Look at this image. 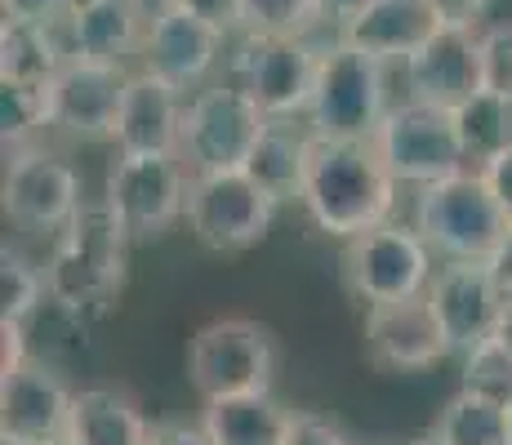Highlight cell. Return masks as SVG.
I'll list each match as a JSON object with an SVG mask.
<instances>
[{
    "mask_svg": "<svg viewBox=\"0 0 512 445\" xmlns=\"http://www.w3.org/2000/svg\"><path fill=\"white\" fill-rule=\"evenodd\" d=\"M67 45L58 23H23L5 18L0 23V81L49 85V76L63 67Z\"/></svg>",
    "mask_w": 512,
    "mask_h": 445,
    "instance_id": "cell-25",
    "label": "cell"
},
{
    "mask_svg": "<svg viewBox=\"0 0 512 445\" xmlns=\"http://www.w3.org/2000/svg\"><path fill=\"white\" fill-rule=\"evenodd\" d=\"M179 9H187V14L205 18L210 27H219L223 36L241 32V0H174Z\"/></svg>",
    "mask_w": 512,
    "mask_h": 445,
    "instance_id": "cell-34",
    "label": "cell"
},
{
    "mask_svg": "<svg viewBox=\"0 0 512 445\" xmlns=\"http://www.w3.org/2000/svg\"><path fill=\"white\" fill-rule=\"evenodd\" d=\"M508 432H512V401H508Z\"/></svg>",
    "mask_w": 512,
    "mask_h": 445,
    "instance_id": "cell-47",
    "label": "cell"
},
{
    "mask_svg": "<svg viewBox=\"0 0 512 445\" xmlns=\"http://www.w3.org/2000/svg\"><path fill=\"white\" fill-rule=\"evenodd\" d=\"M72 397L76 392L49 365L27 356L23 365L0 374V437L23 445L63 437L67 419H72Z\"/></svg>",
    "mask_w": 512,
    "mask_h": 445,
    "instance_id": "cell-18",
    "label": "cell"
},
{
    "mask_svg": "<svg viewBox=\"0 0 512 445\" xmlns=\"http://www.w3.org/2000/svg\"><path fill=\"white\" fill-rule=\"evenodd\" d=\"M317 5L312 0H241L245 36H312Z\"/></svg>",
    "mask_w": 512,
    "mask_h": 445,
    "instance_id": "cell-30",
    "label": "cell"
},
{
    "mask_svg": "<svg viewBox=\"0 0 512 445\" xmlns=\"http://www.w3.org/2000/svg\"><path fill=\"white\" fill-rule=\"evenodd\" d=\"M0 445H23V441H9V437H0Z\"/></svg>",
    "mask_w": 512,
    "mask_h": 445,
    "instance_id": "cell-46",
    "label": "cell"
},
{
    "mask_svg": "<svg viewBox=\"0 0 512 445\" xmlns=\"http://www.w3.org/2000/svg\"><path fill=\"white\" fill-rule=\"evenodd\" d=\"M187 183L192 170L179 152H121L107 174L103 205L130 241H156L187 214Z\"/></svg>",
    "mask_w": 512,
    "mask_h": 445,
    "instance_id": "cell-9",
    "label": "cell"
},
{
    "mask_svg": "<svg viewBox=\"0 0 512 445\" xmlns=\"http://www.w3.org/2000/svg\"><path fill=\"white\" fill-rule=\"evenodd\" d=\"M490 267V276H495V285H499V294H504V303H512V227H508V236L495 245V254L486 259Z\"/></svg>",
    "mask_w": 512,
    "mask_h": 445,
    "instance_id": "cell-41",
    "label": "cell"
},
{
    "mask_svg": "<svg viewBox=\"0 0 512 445\" xmlns=\"http://www.w3.org/2000/svg\"><path fill=\"white\" fill-rule=\"evenodd\" d=\"M152 428L143 405L121 388H81L72 397L67 437L76 445H152Z\"/></svg>",
    "mask_w": 512,
    "mask_h": 445,
    "instance_id": "cell-23",
    "label": "cell"
},
{
    "mask_svg": "<svg viewBox=\"0 0 512 445\" xmlns=\"http://www.w3.org/2000/svg\"><path fill=\"white\" fill-rule=\"evenodd\" d=\"M459 388L481 392L490 401H512V352L490 334L477 348L464 352V374H459Z\"/></svg>",
    "mask_w": 512,
    "mask_h": 445,
    "instance_id": "cell-31",
    "label": "cell"
},
{
    "mask_svg": "<svg viewBox=\"0 0 512 445\" xmlns=\"http://www.w3.org/2000/svg\"><path fill=\"white\" fill-rule=\"evenodd\" d=\"M495 339L512 352V303H504V316H499V325H495Z\"/></svg>",
    "mask_w": 512,
    "mask_h": 445,
    "instance_id": "cell-42",
    "label": "cell"
},
{
    "mask_svg": "<svg viewBox=\"0 0 512 445\" xmlns=\"http://www.w3.org/2000/svg\"><path fill=\"white\" fill-rule=\"evenodd\" d=\"M374 147L383 152L401 187H428L468 165L450 107H432L419 98H401L388 107L379 134H374Z\"/></svg>",
    "mask_w": 512,
    "mask_h": 445,
    "instance_id": "cell-11",
    "label": "cell"
},
{
    "mask_svg": "<svg viewBox=\"0 0 512 445\" xmlns=\"http://www.w3.org/2000/svg\"><path fill=\"white\" fill-rule=\"evenodd\" d=\"M428 299L437 308L441 325H446L450 348L459 356L477 348L481 339H490L499 316H504V294H499L486 259H441L437 272H432Z\"/></svg>",
    "mask_w": 512,
    "mask_h": 445,
    "instance_id": "cell-16",
    "label": "cell"
},
{
    "mask_svg": "<svg viewBox=\"0 0 512 445\" xmlns=\"http://www.w3.org/2000/svg\"><path fill=\"white\" fill-rule=\"evenodd\" d=\"M201 423L219 445H285L294 410H285L272 392H250V397L205 401Z\"/></svg>",
    "mask_w": 512,
    "mask_h": 445,
    "instance_id": "cell-24",
    "label": "cell"
},
{
    "mask_svg": "<svg viewBox=\"0 0 512 445\" xmlns=\"http://www.w3.org/2000/svg\"><path fill=\"white\" fill-rule=\"evenodd\" d=\"M152 445H219L205 423H156Z\"/></svg>",
    "mask_w": 512,
    "mask_h": 445,
    "instance_id": "cell-38",
    "label": "cell"
},
{
    "mask_svg": "<svg viewBox=\"0 0 512 445\" xmlns=\"http://www.w3.org/2000/svg\"><path fill=\"white\" fill-rule=\"evenodd\" d=\"M183 107H187L183 89L143 72V67L130 72L121 116H116V130H112L116 152H179Z\"/></svg>",
    "mask_w": 512,
    "mask_h": 445,
    "instance_id": "cell-19",
    "label": "cell"
},
{
    "mask_svg": "<svg viewBox=\"0 0 512 445\" xmlns=\"http://www.w3.org/2000/svg\"><path fill=\"white\" fill-rule=\"evenodd\" d=\"M268 112L254 103V94L236 76L210 81L187 94L179 156L192 174L205 170H241L259 143Z\"/></svg>",
    "mask_w": 512,
    "mask_h": 445,
    "instance_id": "cell-4",
    "label": "cell"
},
{
    "mask_svg": "<svg viewBox=\"0 0 512 445\" xmlns=\"http://www.w3.org/2000/svg\"><path fill=\"white\" fill-rule=\"evenodd\" d=\"M187 379L201 401L272 392L277 383V343L250 316H219L187 343Z\"/></svg>",
    "mask_w": 512,
    "mask_h": 445,
    "instance_id": "cell-5",
    "label": "cell"
},
{
    "mask_svg": "<svg viewBox=\"0 0 512 445\" xmlns=\"http://www.w3.org/2000/svg\"><path fill=\"white\" fill-rule=\"evenodd\" d=\"M147 23L152 18H147L143 0H76L72 14L58 23V32H63L67 54L125 63L143 49Z\"/></svg>",
    "mask_w": 512,
    "mask_h": 445,
    "instance_id": "cell-20",
    "label": "cell"
},
{
    "mask_svg": "<svg viewBox=\"0 0 512 445\" xmlns=\"http://www.w3.org/2000/svg\"><path fill=\"white\" fill-rule=\"evenodd\" d=\"M450 116H455V130H459V143H464L468 165H477V170L512 143V98H504V94L477 89V94H468L459 107H450Z\"/></svg>",
    "mask_w": 512,
    "mask_h": 445,
    "instance_id": "cell-26",
    "label": "cell"
},
{
    "mask_svg": "<svg viewBox=\"0 0 512 445\" xmlns=\"http://www.w3.org/2000/svg\"><path fill=\"white\" fill-rule=\"evenodd\" d=\"M481 89L512 98V23L481 27Z\"/></svg>",
    "mask_w": 512,
    "mask_h": 445,
    "instance_id": "cell-32",
    "label": "cell"
},
{
    "mask_svg": "<svg viewBox=\"0 0 512 445\" xmlns=\"http://www.w3.org/2000/svg\"><path fill=\"white\" fill-rule=\"evenodd\" d=\"M437 27L432 0H366V9L343 27V41L383 63H406Z\"/></svg>",
    "mask_w": 512,
    "mask_h": 445,
    "instance_id": "cell-21",
    "label": "cell"
},
{
    "mask_svg": "<svg viewBox=\"0 0 512 445\" xmlns=\"http://www.w3.org/2000/svg\"><path fill=\"white\" fill-rule=\"evenodd\" d=\"M125 259H130V232L116 223V214L103 201L81 205V214L54 236L49 250V303L76 321L103 316L125 290Z\"/></svg>",
    "mask_w": 512,
    "mask_h": 445,
    "instance_id": "cell-2",
    "label": "cell"
},
{
    "mask_svg": "<svg viewBox=\"0 0 512 445\" xmlns=\"http://www.w3.org/2000/svg\"><path fill=\"white\" fill-rule=\"evenodd\" d=\"M321 54L312 36H245L232 58V76L254 94V103L272 121H308L312 94H317Z\"/></svg>",
    "mask_w": 512,
    "mask_h": 445,
    "instance_id": "cell-10",
    "label": "cell"
},
{
    "mask_svg": "<svg viewBox=\"0 0 512 445\" xmlns=\"http://www.w3.org/2000/svg\"><path fill=\"white\" fill-rule=\"evenodd\" d=\"M410 223L428 236L437 259H490L495 245L508 236V219L477 165L415 187V219Z\"/></svg>",
    "mask_w": 512,
    "mask_h": 445,
    "instance_id": "cell-3",
    "label": "cell"
},
{
    "mask_svg": "<svg viewBox=\"0 0 512 445\" xmlns=\"http://www.w3.org/2000/svg\"><path fill=\"white\" fill-rule=\"evenodd\" d=\"M49 299V281L41 267H32L23 254L0 259V321H32L36 308Z\"/></svg>",
    "mask_w": 512,
    "mask_h": 445,
    "instance_id": "cell-29",
    "label": "cell"
},
{
    "mask_svg": "<svg viewBox=\"0 0 512 445\" xmlns=\"http://www.w3.org/2000/svg\"><path fill=\"white\" fill-rule=\"evenodd\" d=\"M45 445H76L72 437H67V432H63V437H54V441H45Z\"/></svg>",
    "mask_w": 512,
    "mask_h": 445,
    "instance_id": "cell-45",
    "label": "cell"
},
{
    "mask_svg": "<svg viewBox=\"0 0 512 445\" xmlns=\"http://www.w3.org/2000/svg\"><path fill=\"white\" fill-rule=\"evenodd\" d=\"M130 85V67L107 63V58H81L67 54L63 67L49 76V130L76 138V143H112L121 98Z\"/></svg>",
    "mask_w": 512,
    "mask_h": 445,
    "instance_id": "cell-13",
    "label": "cell"
},
{
    "mask_svg": "<svg viewBox=\"0 0 512 445\" xmlns=\"http://www.w3.org/2000/svg\"><path fill=\"white\" fill-rule=\"evenodd\" d=\"M170 5H174V0H143L147 18H156V14H161V9H170Z\"/></svg>",
    "mask_w": 512,
    "mask_h": 445,
    "instance_id": "cell-43",
    "label": "cell"
},
{
    "mask_svg": "<svg viewBox=\"0 0 512 445\" xmlns=\"http://www.w3.org/2000/svg\"><path fill=\"white\" fill-rule=\"evenodd\" d=\"M281 205L245 170H205L187 183V232L210 254H245L268 236Z\"/></svg>",
    "mask_w": 512,
    "mask_h": 445,
    "instance_id": "cell-8",
    "label": "cell"
},
{
    "mask_svg": "<svg viewBox=\"0 0 512 445\" xmlns=\"http://www.w3.org/2000/svg\"><path fill=\"white\" fill-rule=\"evenodd\" d=\"M285 445H361V441H352L339 423L321 419V414H294V428Z\"/></svg>",
    "mask_w": 512,
    "mask_h": 445,
    "instance_id": "cell-33",
    "label": "cell"
},
{
    "mask_svg": "<svg viewBox=\"0 0 512 445\" xmlns=\"http://www.w3.org/2000/svg\"><path fill=\"white\" fill-rule=\"evenodd\" d=\"M308 152H312V130L308 121H272L263 125L259 143H254L250 161L241 165L263 192L277 205H299L303 174H308Z\"/></svg>",
    "mask_w": 512,
    "mask_h": 445,
    "instance_id": "cell-22",
    "label": "cell"
},
{
    "mask_svg": "<svg viewBox=\"0 0 512 445\" xmlns=\"http://www.w3.org/2000/svg\"><path fill=\"white\" fill-rule=\"evenodd\" d=\"M223 45H228V36H223L219 27H210L205 18L170 5L147 23L139 67L161 76V81H170L174 89H183V94H192V89L210 85L214 67H219V58H223Z\"/></svg>",
    "mask_w": 512,
    "mask_h": 445,
    "instance_id": "cell-15",
    "label": "cell"
},
{
    "mask_svg": "<svg viewBox=\"0 0 512 445\" xmlns=\"http://www.w3.org/2000/svg\"><path fill=\"white\" fill-rule=\"evenodd\" d=\"M481 174H486L490 192H495L499 210H504V219H508V227H512V143H508L499 156H490V161L481 165Z\"/></svg>",
    "mask_w": 512,
    "mask_h": 445,
    "instance_id": "cell-37",
    "label": "cell"
},
{
    "mask_svg": "<svg viewBox=\"0 0 512 445\" xmlns=\"http://www.w3.org/2000/svg\"><path fill=\"white\" fill-rule=\"evenodd\" d=\"M388 67L383 58L339 41L321 54L308 130L317 138H374L388 116Z\"/></svg>",
    "mask_w": 512,
    "mask_h": 445,
    "instance_id": "cell-7",
    "label": "cell"
},
{
    "mask_svg": "<svg viewBox=\"0 0 512 445\" xmlns=\"http://www.w3.org/2000/svg\"><path fill=\"white\" fill-rule=\"evenodd\" d=\"M406 445H446L437 437V432H423V437H415V441H406Z\"/></svg>",
    "mask_w": 512,
    "mask_h": 445,
    "instance_id": "cell-44",
    "label": "cell"
},
{
    "mask_svg": "<svg viewBox=\"0 0 512 445\" xmlns=\"http://www.w3.org/2000/svg\"><path fill=\"white\" fill-rule=\"evenodd\" d=\"M27 325L23 321H0V374L27 361Z\"/></svg>",
    "mask_w": 512,
    "mask_h": 445,
    "instance_id": "cell-39",
    "label": "cell"
},
{
    "mask_svg": "<svg viewBox=\"0 0 512 445\" xmlns=\"http://www.w3.org/2000/svg\"><path fill=\"white\" fill-rule=\"evenodd\" d=\"M406 98L432 107H459L481 89V27H437L401 63Z\"/></svg>",
    "mask_w": 512,
    "mask_h": 445,
    "instance_id": "cell-17",
    "label": "cell"
},
{
    "mask_svg": "<svg viewBox=\"0 0 512 445\" xmlns=\"http://www.w3.org/2000/svg\"><path fill=\"white\" fill-rule=\"evenodd\" d=\"M361 334H366L370 365L383 374H423L446 356H455L446 325H441L428 294L374 303V308H366V330Z\"/></svg>",
    "mask_w": 512,
    "mask_h": 445,
    "instance_id": "cell-14",
    "label": "cell"
},
{
    "mask_svg": "<svg viewBox=\"0 0 512 445\" xmlns=\"http://www.w3.org/2000/svg\"><path fill=\"white\" fill-rule=\"evenodd\" d=\"M45 130H49L45 85L0 81V134H5V152L27 147V143H41Z\"/></svg>",
    "mask_w": 512,
    "mask_h": 445,
    "instance_id": "cell-28",
    "label": "cell"
},
{
    "mask_svg": "<svg viewBox=\"0 0 512 445\" xmlns=\"http://www.w3.org/2000/svg\"><path fill=\"white\" fill-rule=\"evenodd\" d=\"M312 5H317V27H334L343 41V27L366 9V0H312Z\"/></svg>",
    "mask_w": 512,
    "mask_h": 445,
    "instance_id": "cell-40",
    "label": "cell"
},
{
    "mask_svg": "<svg viewBox=\"0 0 512 445\" xmlns=\"http://www.w3.org/2000/svg\"><path fill=\"white\" fill-rule=\"evenodd\" d=\"M432 432L446 445H512L508 405L481 397V392H468V388H459L455 397L441 405Z\"/></svg>",
    "mask_w": 512,
    "mask_h": 445,
    "instance_id": "cell-27",
    "label": "cell"
},
{
    "mask_svg": "<svg viewBox=\"0 0 512 445\" xmlns=\"http://www.w3.org/2000/svg\"><path fill=\"white\" fill-rule=\"evenodd\" d=\"M401 183L388 170L374 138H317L312 134L308 174H303L299 210L317 232L334 241L370 232L397 214Z\"/></svg>",
    "mask_w": 512,
    "mask_h": 445,
    "instance_id": "cell-1",
    "label": "cell"
},
{
    "mask_svg": "<svg viewBox=\"0 0 512 445\" xmlns=\"http://www.w3.org/2000/svg\"><path fill=\"white\" fill-rule=\"evenodd\" d=\"M495 0H432V14L441 27H481Z\"/></svg>",
    "mask_w": 512,
    "mask_h": 445,
    "instance_id": "cell-36",
    "label": "cell"
},
{
    "mask_svg": "<svg viewBox=\"0 0 512 445\" xmlns=\"http://www.w3.org/2000/svg\"><path fill=\"white\" fill-rule=\"evenodd\" d=\"M0 205L5 219L23 232L58 236L81 214V178L76 170L45 143L14 147L5 161V183H0Z\"/></svg>",
    "mask_w": 512,
    "mask_h": 445,
    "instance_id": "cell-12",
    "label": "cell"
},
{
    "mask_svg": "<svg viewBox=\"0 0 512 445\" xmlns=\"http://www.w3.org/2000/svg\"><path fill=\"white\" fill-rule=\"evenodd\" d=\"M72 5L76 0H0L5 18H23V23H63Z\"/></svg>",
    "mask_w": 512,
    "mask_h": 445,
    "instance_id": "cell-35",
    "label": "cell"
},
{
    "mask_svg": "<svg viewBox=\"0 0 512 445\" xmlns=\"http://www.w3.org/2000/svg\"><path fill=\"white\" fill-rule=\"evenodd\" d=\"M437 250L415 223H374L370 232L343 241V285L357 303H392L410 294H428L437 272Z\"/></svg>",
    "mask_w": 512,
    "mask_h": 445,
    "instance_id": "cell-6",
    "label": "cell"
}]
</instances>
